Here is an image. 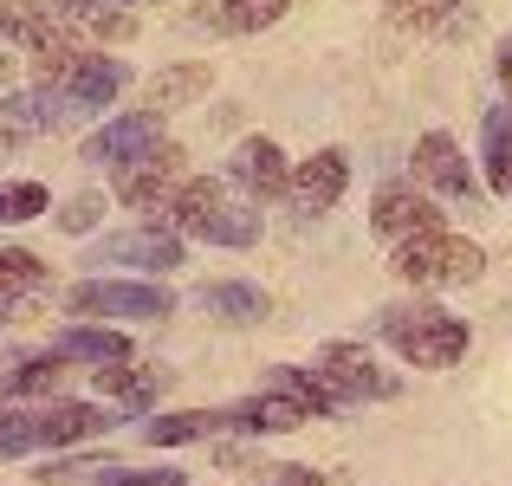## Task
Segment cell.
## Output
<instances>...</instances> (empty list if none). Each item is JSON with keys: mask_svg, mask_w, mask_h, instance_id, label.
<instances>
[{"mask_svg": "<svg viewBox=\"0 0 512 486\" xmlns=\"http://www.w3.org/2000/svg\"><path fill=\"white\" fill-rule=\"evenodd\" d=\"M169 227L188 240H208V247H253L260 240V208L253 201H227V182L214 175H195L163 201Z\"/></svg>", "mask_w": 512, "mask_h": 486, "instance_id": "cell-1", "label": "cell"}, {"mask_svg": "<svg viewBox=\"0 0 512 486\" xmlns=\"http://www.w3.org/2000/svg\"><path fill=\"white\" fill-rule=\"evenodd\" d=\"M376 324H383V337L415 363V370H454V363L467 357V344H474L467 318L441 312V305H389Z\"/></svg>", "mask_w": 512, "mask_h": 486, "instance_id": "cell-2", "label": "cell"}, {"mask_svg": "<svg viewBox=\"0 0 512 486\" xmlns=\"http://www.w3.org/2000/svg\"><path fill=\"white\" fill-rule=\"evenodd\" d=\"M389 273L409 279V286H467V279L487 273V253L474 247V240L461 234H415V240H396V253H389Z\"/></svg>", "mask_w": 512, "mask_h": 486, "instance_id": "cell-3", "label": "cell"}, {"mask_svg": "<svg viewBox=\"0 0 512 486\" xmlns=\"http://www.w3.org/2000/svg\"><path fill=\"white\" fill-rule=\"evenodd\" d=\"M65 312L78 318H169L175 299L169 286H156V279H78L72 292H65Z\"/></svg>", "mask_w": 512, "mask_h": 486, "instance_id": "cell-4", "label": "cell"}, {"mask_svg": "<svg viewBox=\"0 0 512 486\" xmlns=\"http://www.w3.org/2000/svg\"><path fill=\"white\" fill-rule=\"evenodd\" d=\"M130 266V273H143V279H163L175 273V266L188 260V247H182V234L175 227H124V234H104L98 247H91V266Z\"/></svg>", "mask_w": 512, "mask_h": 486, "instance_id": "cell-5", "label": "cell"}, {"mask_svg": "<svg viewBox=\"0 0 512 486\" xmlns=\"http://www.w3.org/2000/svg\"><path fill=\"white\" fill-rule=\"evenodd\" d=\"M312 370L325 376V383L338 389L344 402H389V396H396V376H389L363 344H350V337L318 344V363H312Z\"/></svg>", "mask_w": 512, "mask_h": 486, "instance_id": "cell-6", "label": "cell"}, {"mask_svg": "<svg viewBox=\"0 0 512 486\" xmlns=\"http://www.w3.org/2000/svg\"><path fill=\"white\" fill-rule=\"evenodd\" d=\"M370 227L396 247V240H415V234H441V208L415 182H383L370 201Z\"/></svg>", "mask_w": 512, "mask_h": 486, "instance_id": "cell-7", "label": "cell"}, {"mask_svg": "<svg viewBox=\"0 0 512 486\" xmlns=\"http://www.w3.org/2000/svg\"><path fill=\"white\" fill-rule=\"evenodd\" d=\"M156 143H163V111H130V117H111L104 130H91L85 137V162H104V169H124V162L150 156Z\"/></svg>", "mask_w": 512, "mask_h": 486, "instance_id": "cell-8", "label": "cell"}, {"mask_svg": "<svg viewBox=\"0 0 512 486\" xmlns=\"http://www.w3.org/2000/svg\"><path fill=\"white\" fill-rule=\"evenodd\" d=\"M409 169H415V182H428L435 195H448V201H474L480 195V182H474V169H467V156H461V143L448 137V130H428L422 143H415V156H409Z\"/></svg>", "mask_w": 512, "mask_h": 486, "instance_id": "cell-9", "label": "cell"}, {"mask_svg": "<svg viewBox=\"0 0 512 486\" xmlns=\"http://www.w3.org/2000/svg\"><path fill=\"white\" fill-rule=\"evenodd\" d=\"M182 143H156L150 156H137V162H124L117 169V195L130 201V208H163V201L175 195V175H182Z\"/></svg>", "mask_w": 512, "mask_h": 486, "instance_id": "cell-10", "label": "cell"}, {"mask_svg": "<svg viewBox=\"0 0 512 486\" xmlns=\"http://www.w3.org/2000/svg\"><path fill=\"white\" fill-rule=\"evenodd\" d=\"M227 182H240L253 201H279V195H292V169H286V156H279V143H273V137H247V143H234V156H227Z\"/></svg>", "mask_w": 512, "mask_h": 486, "instance_id": "cell-11", "label": "cell"}, {"mask_svg": "<svg viewBox=\"0 0 512 486\" xmlns=\"http://www.w3.org/2000/svg\"><path fill=\"white\" fill-rule=\"evenodd\" d=\"M52 286L46 260L26 247H0V324H20L39 312V292Z\"/></svg>", "mask_w": 512, "mask_h": 486, "instance_id": "cell-12", "label": "cell"}, {"mask_svg": "<svg viewBox=\"0 0 512 486\" xmlns=\"http://www.w3.org/2000/svg\"><path fill=\"white\" fill-rule=\"evenodd\" d=\"M344 182H350V162H344V150H318V156H305L299 169H292V195H299V208H305V214L338 208Z\"/></svg>", "mask_w": 512, "mask_h": 486, "instance_id": "cell-13", "label": "cell"}, {"mask_svg": "<svg viewBox=\"0 0 512 486\" xmlns=\"http://www.w3.org/2000/svg\"><path fill=\"white\" fill-rule=\"evenodd\" d=\"M52 13L65 20V33H78V39H137V20H130L124 7H104V0H46Z\"/></svg>", "mask_w": 512, "mask_h": 486, "instance_id": "cell-14", "label": "cell"}, {"mask_svg": "<svg viewBox=\"0 0 512 486\" xmlns=\"http://www.w3.org/2000/svg\"><path fill=\"white\" fill-rule=\"evenodd\" d=\"M221 428H234V409H182V415H150L143 441L150 448H188V441H208Z\"/></svg>", "mask_w": 512, "mask_h": 486, "instance_id": "cell-15", "label": "cell"}, {"mask_svg": "<svg viewBox=\"0 0 512 486\" xmlns=\"http://www.w3.org/2000/svg\"><path fill=\"white\" fill-rule=\"evenodd\" d=\"M201 312L221 318V324H260L273 312V299L253 279H214V286H201Z\"/></svg>", "mask_w": 512, "mask_h": 486, "instance_id": "cell-16", "label": "cell"}, {"mask_svg": "<svg viewBox=\"0 0 512 486\" xmlns=\"http://www.w3.org/2000/svg\"><path fill=\"white\" fill-rule=\"evenodd\" d=\"M305 415L312 409H305L299 396H286V389H266V396H253V402H234L240 435H286V428H299Z\"/></svg>", "mask_w": 512, "mask_h": 486, "instance_id": "cell-17", "label": "cell"}, {"mask_svg": "<svg viewBox=\"0 0 512 486\" xmlns=\"http://www.w3.org/2000/svg\"><path fill=\"white\" fill-rule=\"evenodd\" d=\"M286 7L292 0H208L195 20L214 26V33H266L273 20H286Z\"/></svg>", "mask_w": 512, "mask_h": 486, "instance_id": "cell-18", "label": "cell"}, {"mask_svg": "<svg viewBox=\"0 0 512 486\" xmlns=\"http://www.w3.org/2000/svg\"><path fill=\"white\" fill-rule=\"evenodd\" d=\"M98 389H104L111 402L150 409V402L169 389V370H150V363H130V357H124V363H104V370H98Z\"/></svg>", "mask_w": 512, "mask_h": 486, "instance_id": "cell-19", "label": "cell"}, {"mask_svg": "<svg viewBox=\"0 0 512 486\" xmlns=\"http://www.w3.org/2000/svg\"><path fill=\"white\" fill-rule=\"evenodd\" d=\"M104 428H111V415H98V402H52V409H39V441H46V448L104 435Z\"/></svg>", "mask_w": 512, "mask_h": 486, "instance_id": "cell-20", "label": "cell"}, {"mask_svg": "<svg viewBox=\"0 0 512 486\" xmlns=\"http://www.w3.org/2000/svg\"><path fill=\"white\" fill-rule=\"evenodd\" d=\"M214 85L208 65H163V72H150V85H143V104L150 111H175V104H201V91Z\"/></svg>", "mask_w": 512, "mask_h": 486, "instance_id": "cell-21", "label": "cell"}, {"mask_svg": "<svg viewBox=\"0 0 512 486\" xmlns=\"http://www.w3.org/2000/svg\"><path fill=\"white\" fill-rule=\"evenodd\" d=\"M59 357L104 370V363H124V357H130V337H124V331H111V324H72V331L59 337Z\"/></svg>", "mask_w": 512, "mask_h": 486, "instance_id": "cell-22", "label": "cell"}, {"mask_svg": "<svg viewBox=\"0 0 512 486\" xmlns=\"http://www.w3.org/2000/svg\"><path fill=\"white\" fill-rule=\"evenodd\" d=\"M480 156H487V188L512 195V104H493L480 124Z\"/></svg>", "mask_w": 512, "mask_h": 486, "instance_id": "cell-23", "label": "cell"}, {"mask_svg": "<svg viewBox=\"0 0 512 486\" xmlns=\"http://www.w3.org/2000/svg\"><path fill=\"white\" fill-rule=\"evenodd\" d=\"M59 383H65V357H59V350H52V357H13V370H0V402L52 396Z\"/></svg>", "mask_w": 512, "mask_h": 486, "instance_id": "cell-24", "label": "cell"}, {"mask_svg": "<svg viewBox=\"0 0 512 486\" xmlns=\"http://www.w3.org/2000/svg\"><path fill=\"white\" fill-rule=\"evenodd\" d=\"M78 111V104L72 98H65V91L59 85H39V91H13V98H7V117H13V124H65V117H72Z\"/></svg>", "mask_w": 512, "mask_h": 486, "instance_id": "cell-25", "label": "cell"}, {"mask_svg": "<svg viewBox=\"0 0 512 486\" xmlns=\"http://www.w3.org/2000/svg\"><path fill=\"white\" fill-rule=\"evenodd\" d=\"M273 389H286V396H299L312 415H338L344 409V396L325 383L318 370H273Z\"/></svg>", "mask_w": 512, "mask_h": 486, "instance_id": "cell-26", "label": "cell"}, {"mask_svg": "<svg viewBox=\"0 0 512 486\" xmlns=\"http://www.w3.org/2000/svg\"><path fill=\"white\" fill-rule=\"evenodd\" d=\"M33 448H46L39 441V409H0V461H20Z\"/></svg>", "mask_w": 512, "mask_h": 486, "instance_id": "cell-27", "label": "cell"}, {"mask_svg": "<svg viewBox=\"0 0 512 486\" xmlns=\"http://www.w3.org/2000/svg\"><path fill=\"white\" fill-rule=\"evenodd\" d=\"M46 208H52L46 182H0V227H20V221H33V214H46Z\"/></svg>", "mask_w": 512, "mask_h": 486, "instance_id": "cell-28", "label": "cell"}, {"mask_svg": "<svg viewBox=\"0 0 512 486\" xmlns=\"http://www.w3.org/2000/svg\"><path fill=\"white\" fill-rule=\"evenodd\" d=\"M461 7H467V0H389V20H396V26H415V33H428V26H448Z\"/></svg>", "mask_w": 512, "mask_h": 486, "instance_id": "cell-29", "label": "cell"}, {"mask_svg": "<svg viewBox=\"0 0 512 486\" xmlns=\"http://www.w3.org/2000/svg\"><path fill=\"white\" fill-rule=\"evenodd\" d=\"M91 486H182V467H117V461H104L98 474H91Z\"/></svg>", "mask_w": 512, "mask_h": 486, "instance_id": "cell-30", "label": "cell"}, {"mask_svg": "<svg viewBox=\"0 0 512 486\" xmlns=\"http://www.w3.org/2000/svg\"><path fill=\"white\" fill-rule=\"evenodd\" d=\"M98 214H104V195H72L59 208V227L65 234H85V227H98Z\"/></svg>", "mask_w": 512, "mask_h": 486, "instance_id": "cell-31", "label": "cell"}, {"mask_svg": "<svg viewBox=\"0 0 512 486\" xmlns=\"http://www.w3.org/2000/svg\"><path fill=\"white\" fill-rule=\"evenodd\" d=\"M273 486H325V474H318V467H279Z\"/></svg>", "mask_w": 512, "mask_h": 486, "instance_id": "cell-32", "label": "cell"}, {"mask_svg": "<svg viewBox=\"0 0 512 486\" xmlns=\"http://www.w3.org/2000/svg\"><path fill=\"white\" fill-rule=\"evenodd\" d=\"M493 72H500V85L512 91V39H506V46H500V59H493Z\"/></svg>", "mask_w": 512, "mask_h": 486, "instance_id": "cell-33", "label": "cell"}, {"mask_svg": "<svg viewBox=\"0 0 512 486\" xmlns=\"http://www.w3.org/2000/svg\"><path fill=\"white\" fill-rule=\"evenodd\" d=\"M104 7H137V0H104Z\"/></svg>", "mask_w": 512, "mask_h": 486, "instance_id": "cell-34", "label": "cell"}]
</instances>
